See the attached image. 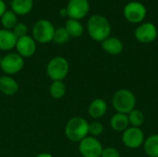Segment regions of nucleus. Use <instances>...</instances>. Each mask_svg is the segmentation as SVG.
Returning a JSON list of instances; mask_svg holds the SVG:
<instances>
[{
  "instance_id": "4be33fe9",
  "label": "nucleus",
  "mask_w": 158,
  "mask_h": 157,
  "mask_svg": "<svg viewBox=\"0 0 158 157\" xmlns=\"http://www.w3.org/2000/svg\"><path fill=\"white\" fill-rule=\"evenodd\" d=\"M1 24L4 29L12 31V29L18 24L17 15L12 10H6V12L0 18Z\"/></svg>"
},
{
  "instance_id": "f3484780",
  "label": "nucleus",
  "mask_w": 158,
  "mask_h": 157,
  "mask_svg": "<svg viewBox=\"0 0 158 157\" xmlns=\"http://www.w3.org/2000/svg\"><path fill=\"white\" fill-rule=\"evenodd\" d=\"M110 127L113 130L123 132L130 127V122L128 118V115L116 113L110 118Z\"/></svg>"
},
{
  "instance_id": "9b49d317",
  "label": "nucleus",
  "mask_w": 158,
  "mask_h": 157,
  "mask_svg": "<svg viewBox=\"0 0 158 157\" xmlns=\"http://www.w3.org/2000/svg\"><path fill=\"white\" fill-rule=\"evenodd\" d=\"M135 38L142 43H150L157 37V29L151 22H145L135 30Z\"/></svg>"
},
{
  "instance_id": "b1692460",
  "label": "nucleus",
  "mask_w": 158,
  "mask_h": 157,
  "mask_svg": "<svg viewBox=\"0 0 158 157\" xmlns=\"http://www.w3.org/2000/svg\"><path fill=\"white\" fill-rule=\"evenodd\" d=\"M69 38H70V36L68 33L65 27H59L55 30L53 42L56 44L61 45V44H65L66 43H68Z\"/></svg>"
},
{
  "instance_id": "7ed1b4c3",
  "label": "nucleus",
  "mask_w": 158,
  "mask_h": 157,
  "mask_svg": "<svg viewBox=\"0 0 158 157\" xmlns=\"http://www.w3.org/2000/svg\"><path fill=\"white\" fill-rule=\"evenodd\" d=\"M112 105L118 113L128 115L136 105L135 94L128 89H120L117 91L112 98Z\"/></svg>"
},
{
  "instance_id": "5701e85b",
  "label": "nucleus",
  "mask_w": 158,
  "mask_h": 157,
  "mask_svg": "<svg viewBox=\"0 0 158 157\" xmlns=\"http://www.w3.org/2000/svg\"><path fill=\"white\" fill-rule=\"evenodd\" d=\"M128 118H129L130 125L131 127H136V128H140L141 126H143L145 121L144 114L141 110L136 108L128 114Z\"/></svg>"
},
{
  "instance_id": "dca6fc26",
  "label": "nucleus",
  "mask_w": 158,
  "mask_h": 157,
  "mask_svg": "<svg viewBox=\"0 0 158 157\" xmlns=\"http://www.w3.org/2000/svg\"><path fill=\"white\" fill-rule=\"evenodd\" d=\"M18 38L12 32V31L0 29V50L9 51L15 48Z\"/></svg>"
},
{
  "instance_id": "a211bd4d",
  "label": "nucleus",
  "mask_w": 158,
  "mask_h": 157,
  "mask_svg": "<svg viewBox=\"0 0 158 157\" xmlns=\"http://www.w3.org/2000/svg\"><path fill=\"white\" fill-rule=\"evenodd\" d=\"M11 10L19 16L29 14L33 7V0H12L10 3Z\"/></svg>"
},
{
  "instance_id": "6e6552de",
  "label": "nucleus",
  "mask_w": 158,
  "mask_h": 157,
  "mask_svg": "<svg viewBox=\"0 0 158 157\" xmlns=\"http://www.w3.org/2000/svg\"><path fill=\"white\" fill-rule=\"evenodd\" d=\"M144 133L141 128L129 127L122 133V143L129 149H137L143 145Z\"/></svg>"
},
{
  "instance_id": "ddd939ff",
  "label": "nucleus",
  "mask_w": 158,
  "mask_h": 157,
  "mask_svg": "<svg viewBox=\"0 0 158 157\" xmlns=\"http://www.w3.org/2000/svg\"><path fill=\"white\" fill-rule=\"evenodd\" d=\"M19 91L17 81L8 75L0 76V92L6 96H13Z\"/></svg>"
},
{
  "instance_id": "39448f33",
  "label": "nucleus",
  "mask_w": 158,
  "mask_h": 157,
  "mask_svg": "<svg viewBox=\"0 0 158 157\" xmlns=\"http://www.w3.org/2000/svg\"><path fill=\"white\" fill-rule=\"evenodd\" d=\"M56 28L47 19H39L32 26V38L36 43H48L53 41Z\"/></svg>"
},
{
  "instance_id": "412c9836",
  "label": "nucleus",
  "mask_w": 158,
  "mask_h": 157,
  "mask_svg": "<svg viewBox=\"0 0 158 157\" xmlns=\"http://www.w3.org/2000/svg\"><path fill=\"white\" fill-rule=\"evenodd\" d=\"M67 88L63 81H55L50 84L49 93L54 99H61L65 96Z\"/></svg>"
},
{
  "instance_id": "f03ea898",
  "label": "nucleus",
  "mask_w": 158,
  "mask_h": 157,
  "mask_svg": "<svg viewBox=\"0 0 158 157\" xmlns=\"http://www.w3.org/2000/svg\"><path fill=\"white\" fill-rule=\"evenodd\" d=\"M89 134V123L81 117L71 118L65 126L67 139L73 143H80Z\"/></svg>"
},
{
  "instance_id": "c756f323",
  "label": "nucleus",
  "mask_w": 158,
  "mask_h": 157,
  "mask_svg": "<svg viewBox=\"0 0 158 157\" xmlns=\"http://www.w3.org/2000/svg\"><path fill=\"white\" fill-rule=\"evenodd\" d=\"M35 157H53V155H50V154H48V153H43V154L37 155Z\"/></svg>"
},
{
  "instance_id": "1a4fd4ad",
  "label": "nucleus",
  "mask_w": 158,
  "mask_h": 157,
  "mask_svg": "<svg viewBox=\"0 0 158 157\" xmlns=\"http://www.w3.org/2000/svg\"><path fill=\"white\" fill-rule=\"evenodd\" d=\"M124 17L131 23H139L143 21L146 16V8L140 2H130L124 7Z\"/></svg>"
},
{
  "instance_id": "2eb2a0df",
  "label": "nucleus",
  "mask_w": 158,
  "mask_h": 157,
  "mask_svg": "<svg viewBox=\"0 0 158 157\" xmlns=\"http://www.w3.org/2000/svg\"><path fill=\"white\" fill-rule=\"evenodd\" d=\"M107 111V105L105 100L101 98H96L93 100L88 107V114L93 118H100L106 115Z\"/></svg>"
},
{
  "instance_id": "7c9ffc66",
  "label": "nucleus",
  "mask_w": 158,
  "mask_h": 157,
  "mask_svg": "<svg viewBox=\"0 0 158 157\" xmlns=\"http://www.w3.org/2000/svg\"><path fill=\"white\" fill-rule=\"evenodd\" d=\"M1 60H2V56H0V64H1Z\"/></svg>"
},
{
  "instance_id": "f8f14e48",
  "label": "nucleus",
  "mask_w": 158,
  "mask_h": 157,
  "mask_svg": "<svg viewBox=\"0 0 158 157\" xmlns=\"http://www.w3.org/2000/svg\"><path fill=\"white\" fill-rule=\"evenodd\" d=\"M15 48L17 50V53L24 58V57L32 56L36 53L37 45H36V42L32 37L26 35L18 38Z\"/></svg>"
},
{
  "instance_id": "0eeeda50",
  "label": "nucleus",
  "mask_w": 158,
  "mask_h": 157,
  "mask_svg": "<svg viewBox=\"0 0 158 157\" xmlns=\"http://www.w3.org/2000/svg\"><path fill=\"white\" fill-rule=\"evenodd\" d=\"M103 149L100 141L93 136H87L79 143V152L82 157H101Z\"/></svg>"
},
{
  "instance_id": "9d476101",
  "label": "nucleus",
  "mask_w": 158,
  "mask_h": 157,
  "mask_svg": "<svg viewBox=\"0 0 158 157\" xmlns=\"http://www.w3.org/2000/svg\"><path fill=\"white\" fill-rule=\"evenodd\" d=\"M68 17L69 19L80 20L86 17L90 10L88 0H69L67 6Z\"/></svg>"
},
{
  "instance_id": "4468645a",
  "label": "nucleus",
  "mask_w": 158,
  "mask_h": 157,
  "mask_svg": "<svg viewBox=\"0 0 158 157\" xmlns=\"http://www.w3.org/2000/svg\"><path fill=\"white\" fill-rule=\"evenodd\" d=\"M102 48L111 56H118L123 50V43L117 37H108L102 42Z\"/></svg>"
},
{
  "instance_id": "f257e3e1",
  "label": "nucleus",
  "mask_w": 158,
  "mask_h": 157,
  "mask_svg": "<svg viewBox=\"0 0 158 157\" xmlns=\"http://www.w3.org/2000/svg\"><path fill=\"white\" fill-rule=\"evenodd\" d=\"M87 31L93 40L102 43L109 37L111 26L106 17L101 15H93L87 21Z\"/></svg>"
},
{
  "instance_id": "c85d7f7f",
  "label": "nucleus",
  "mask_w": 158,
  "mask_h": 157,
  "mask_svg": "<svg viewBox=\"0 0 158 157\" xmlns=\"http://www.w3.org/2000/svg\"><path fill=\"white\" fill-rule=\"evenodd\" d=\"M58 15H59L61 18H66V17H68V10H67V8H66V7L60 8L59 11H58Z\"/></svg>"
},
{
  "instance_id": "aec40b11",
  "label": "nucleus",
  "mask_w": 158,
  "mask_h": 157,
  "mask_svg": "<svg viewBox=\"0 0 158 157\" xmlns=\"http://www.w3.org/2000/svg\"><path fill=\"white\" fill-rule=\"evenodd\" d=\"M65 29L67 30L68 33L70 37L79 38L83 33V26L80 22V20L69 19L65 23Z\"/></svg>"
},
{
  "instance_id": "cd10ccee",
  "label": "nucleus",
  "mask_w": 158,
  "mask_h": 157,
  "mask_svg": "<svg viewBox=\"0 0 158 157\" xmlns=\"http://www.w3.org/2000/svg\"><path fill=\"white\" fill-rule=\"evenodd\" d=\"M6 3L3 0H0V18L2 17V15L6 12Z\"/></svg>"
},
{
  "instance_id": "6ab92c4d",
  "label": "nucleus",
  "mask_w": 158,
  "mask_h": 157,
  "mask_svg": "<svg viewBox=\"0 0 158 157\" xmlns=\"http://www.w3.org/2000/svg\"><path fill=\"white\" fill-rule=\"evenodd\" d=\"M144 153L149 157H158V134H152L143 143Z\"/></svg>"
},
{
  "instance_id": "bb28decb",
  "label": "nucleus",
  "mask_w": 158,
  "mask_h": 157,
  "mask_svg": "<svg viewBox=\"0 0 158 157\" xmlns=\"http://www.w3.org/2000/svg\"><path fill=\"white\" fill-rule=\"evenodd\" d=\"M101 157H120V154L115 147H106L103 149Z\"/></svg>"
},
{
  "instance_id": "20e7f679",
  "label": "nucleus",
  "mask_w": 158,
  "mask_h": 157,
  "mask_svg": "<svg viewBox=\"0 0 158 157\" xmlns=\"http://www.w3.org/2000/svg\"><path fill=\"white\" fill-rule=\"evenodd\" d=\"M69 64L63 56H55L49 60L46 66V74L53 81H63L69 74Z\"/></svg>"
},
{
  "instance_id": "423d86ee",
  "label": "nucleus",
  "mask_w": 158,
  "mask_h": 157,
  "mask_svg": "<svg viewBox=\"0 0 158 157\" xmlns=\"http://www.w3.org/2000/svg\"><path fill=\"white\" fill-rule=\"evenodd\" d=\"M24 66V59L18 53H9L2 57L0 68L6 75L19 73Z\"/></svg>"
},
{
  "instance_id": "393cba45",
  "label": "nucleus",
  "mask_w": 158,
  "mask_h": 157,
  "mask_svg": "<svg viewBox=\"0 0 158 157\" xmlns=\"http://www.w3.org/2000/svg\"><path fill=\"white\" fill-rule=\"evenodd\" d=\"M104 132V125L99 121H94L89 123V134L90 136L97 138Z\"/></svg>"
},
{
  "instance_id": "a878e982",
  "label": "nucleus",
  "mask_w": 158,
  "mask_h": 157,
  "mask_svg": "<svg viewBox=\"0 0 158 157\" xmlns=\"http://www.w3.org/2000/svg\"><path fill=\"white\" fill-rule=\"evenodd\" d=\"M12 32L15 34V36L17 38H20L23 36L28 35V27L25 23H18L13 29H12Z\"/></svg>"
}]
</instances>
